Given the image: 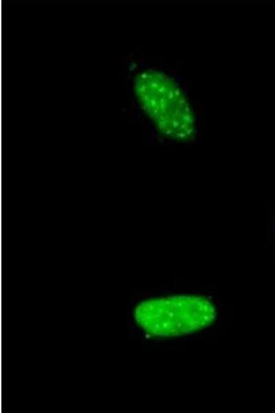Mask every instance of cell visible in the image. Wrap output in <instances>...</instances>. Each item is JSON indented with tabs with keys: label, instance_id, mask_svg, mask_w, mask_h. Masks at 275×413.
I'll list each match as a JSON object with an SVG mask.
<instances>
[{
	"label": "cell",
	"instance_id": "obj_2",
	"mask_svg": "<svg viewBox=\"0 0 275 413\" xmlns=\"http://www.w3.org/2000/svg\"><path fill=\"white\" fill-rule=\"evenodd\" d=\"M133 315L137 324L148 335L170 337L210 326L217 313L206 297L179 295L142 301L135 308Z\"/></svg>",
	"mask_w": 275,
	"mask_h": 413
},
{
	"label": "cell",
	"instance_id": "obj_1",
	"mask_svg": "<svg viewBox=\"0 0 275 413\" xmlns=\"http://www.w3.org/2000/svg\"><path fill=\"white\" fill-rule=\"evenodd\" d=\"M133 89L141 108L163 136L179 142L195 138L194 112L170 76L155 69L142 70L134 78Z\"/></svg>",
	"mask_w": 275,
	"mask_h": 413
}]
</instances>
